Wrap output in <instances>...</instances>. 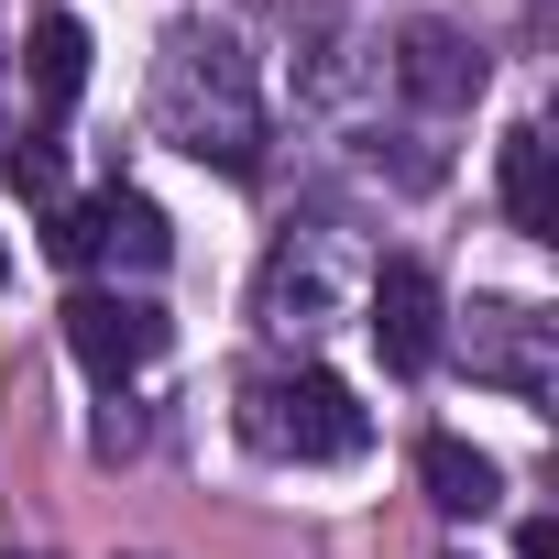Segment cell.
Here are the masks:
<instances>
[{
  "label": "cell",
  "instance_id": "6da1fadb",
  "mask_svg": "<svg viewBox=\"0 0 559 559\" xmlns=\"http://www.w3.org/2000/svg\"><path fill=\"white\" fill-rule=\"evenodd\" d=\"M154 121L176 154L219 165V176H252L263 165V99H252V67L230 34H165V67H154Z\"/></svg>",
  "mask_w": 559,
  "mask_h": 559
},
{
  "label": "cell",
  "instance_id": "7a4b0ae2",
  "mask_svg": "<svg viewBox=\"0 0 559 559\" xmlns=\"http://www.w3.org/2000/svg\"><path fill=\"white\" fill-rule=\"evenodd\" d=\"M241 439H252L263 461H362V450H373V417L352 406L341 373L297 362V373H263V384L241 395Z\"/></svg>",
  "mask_w": 559,
  "mask_h": 559
},
{
  "label": "cell",
  "instance_id": "3957f363",
  "mask_svg": "<svg viewBox=\"0 0 559 559\" xmlns=\"http://www.w3.org/2000/svg\"><path fill=\"white\" fill-rule=\"evenodd\" d=\"M45 252H56V263H121V274H165L176 230H165V209H154L143 187H99V198H67V209H45Z\"/></svg>",
  "mask_w": 559,
  "mask_h": 559
},
{
  "label": "cell",
  "instance_id": "277c9868",
  "mask_svg": "<svg viewBox=\"0 0 559 559\" xmlns=\"http://www.w3.org/2000/svg\"><path fill=\"white\" fill-rule=\"evenodd\" d=\"M362 330H373V352H384V373H428L439 362V341H450V308H439V274L428 263H373V286H362Z\"/></svg>",
  "mask_w": 559,
  "mask_h": 559
},
{
  "label": "cell",
  "instance_id": "5b68a950",
  "mask_svg": "<svg viewBox=\"0 0 559 559\" xmlns=\"http://www.w3.org/2000/svg\"><path fill=\"white\" fill-rule=\"evenodd\" d=\"M67 352H78L99 384H132V373L165 352V319H154L143 297H121V286H78V297H67Z\"/></svg>",
  "mask_w": 559,
  "mask_h": 559
},
{
  "label": "cell",
  "instance_id": "8992f818",
  "mask_svg": "<svg viewBox=\"0 0 559 559\" xmlns=\"http://www.w3.org/2000/svg\"><path fill=\"white\" fill-rule=\"evenodd\" d=\"M548 330H559V319H537V308H472V373L504 384L515 406H548V395H559Z\"/></svg>",
  "mask_w": 559,
  "mask_h": 559
},
{
  "label": "cell",
  "instance_id": "52a82bcc",
  "mask_svg": "<svg viewBox=\"0 0 559 559\" xmlns=\"http://www.w3.org/2000/svg\"><path fill=\"white\" fill-rule=\"evenodd\" d=\"M483 78H493V67H483V45H472L461 23H406V34H395V88H406L417 110H472Z\"/></svg>",
  "mask_w": 559,
  "mask_h": 559
},
{
  "label": "cell",
  "instance_id": "ba28073f",
  "mask_svg": "<svg viewBox=\"0 0 559 559\" xmlns=\"http://www.w3.org/2000/svg\"><path fill=\"white\" fill-rule=\"evenodd\" d=\"M504 219H515L526 241H559V143H548L537 121L504 132Z\"/></svg>",
  "mask_w": 559,
  "mask_h": 559
},
{
  "label": "cell",
  "instance_id": "9c48e42d",
  "mask_svg": "<svg viewBox=\"0 0 559 559\" xmlns=\"http://www.w3.org/2000/svg\"><path fill=\"white\" fill-rule=\"evenodd\" d=\"M23 78H34L45 110H78V88H88V23H78V12H45V23L23 34Z\"/></svg>",
  "mask_w": 559,
  "mask_h": 559
},
{
  "label": "cell",
  "instance_id": "30bf717a",
  "mask_svg": "<svg viewBox=\"0 0 559 559\" xmlns=\"http://www.w3.org/2000/svg\"><path fill=\"white\" fill-rule=\"evenodd\" d=\"M417 483H428L439 515H493V504H504V472H493L472 439H428V450H417Z\"/></svg>",
  "mask_w": 559,
  "mask_h": 559
},
{
  "label": "cell",
  "instance_id": "8fae6325",
  "mask_svg": "<svg viewBox=\"0 0 559 559\" xmlns=\"http://www.w3.org/2000/svg\"><path fill=\"white\" fill-rule=\"evenodd\" d=\"M319 308H330V230H308V263L274 252V274H263V319L274 330H308Z\"/></svg>",
  "mask_w": 559,
  "mask_h": 559
},
{
  "label": "cell",
  "instance_id": "7c38bea8",
  "mask_svg": "<svg viewBox=\"0 0 559 559\" xmlns=\"http://www.w3.org/2000/svg\"><path fill=\"white\" fill-rule=\"evenodd\" d=\"M0 176H12V198H34V209H67V143L56 132H12L0 143Z\"/></svg>",
  "mask_w": 559,
  "mask_h": 559
},
{
  "label": "cell",
  "instance_id": "4fadbf2b",
  "mask_svg": "<svg viewBox=\"0 0 559 559\" xmlns=\"http://www.w3.org/2000/svg\"><path fill=\"white\" fill-rule=\"evenodd\" d=\"M515 559H559V526H548V515H526V526H515Z\"/></svg>",
  "mask_w": 559,
  "mask_h": 559
},
{
  "label": "cell",
  "instance_id": "5bb4252c",
  "mask_svg": "<svg viewBox=\"0 0 559 559\" xmlns=\"http://www.w3.org/2000/svg\"><path fill=\"white\" fill-rule=\"evenodd\" d=\"M0 286H12V252H0Z\"/></svg>",
  "mask_w": 559,
  "mask_h": 559
}]
</instances>
